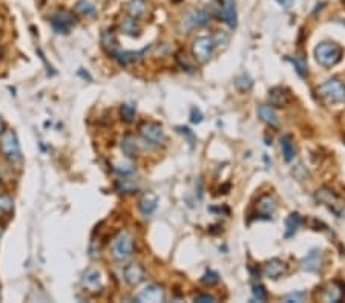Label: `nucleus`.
I'll return each instance as SVG.
<instances>
[{"instance_id":"1a4fd4ad","label":"nucleus","mask_w":345,"mask_h":303,"mask_svg":"<svg viewBox=\"0 0 345 303\" xmlns=\"http://www.w3.org/2000/svg\"><path fill=\"white\" fill-rule=\"evenodd\" d=\"M123 279L126 280V283H129L131 286H137L141 282H145L146 271H145L143 265H140V263H129V265L124 266V269H123Z\"/></svg>"},{"instance_id":"2eb2a0df","label":"nucleus","mask_w":345,"mask_h":303,"mask_svg":"<svg viewBox=\"0 0 345 303\" xmlns=\"http://www.w3.org/2000/svg\"><path fill=\"white\" fill-rule=\"evenodd\" d=\"M156 205H158V196L152 193V191H148V193H145L143 198L140 199L138 210L141 212V215L148 217L156 210Z\"/></svg>"},{"instance_id":"473e14b6","label":"nucleus","mask_w":345,"mask_h":303,"mask_svg":"<svg viewBox=\"0 0 345 303\" xmlns=\"http://www.w3.org/2000/svg\"><path fill=\"white\" fill-rule=\"evenodd\" d=\"M114 170L120 174V176H129V174H132L135 172V167L131 163H118V164H115Z\"/></svg>"},{"instance_id":"9b49d317","label":"nucleus","mask_w":345,"mask_h":303,"mask_svg":"<svg viewBox=\"0 0 345 303\" xmlns=\"http://www.w3.org/2000/svg\"><path fill=\"white\" fill-rule=\"evenodd\" d=\"M164 299H166V291L163 290V286L156 283L148 285L145 290H141V293L137 297L138 302H152V303L164 302Z\"/></svg>"},{"instance_id":"a18cd8bd","label":"nucleus","mask_w":345,"mask_h":303,"mask_svg":"<svg viewBox=\"0 0 345 303\" xmlns=\"http://www.w3.org/2000/svg\"><path fill=\"white\" fill-rule=\"evenodd\" d=\"M0 296H2V294H0Z\"/></svg>"},{"instance_id":"39448f33","label":"nucleus","mask_w":345,"mask_h":303,"mask_svg":"<svg viewBox=\"0 0 345 303\" xmlns=\"http://www.w3.org/2000/svg\"><path fill=\"white\" fill-rule=\"evenodd\" d=\"M216 44L218 43H216V40L213 37L201 36V37L194 40L192 54L199 63H207L212 58V54H213V49H215Z\"/></svg>"},{"instance_id":"cd10ccee","label":"nucleus","mask_w":345,"mask_h":303,"mask_svg":"<svg viewBox=\"0 0 345 303\" xmlns=\"http://www.w3.org/2000/svg\"><path fill=\"white\" fill-rule=\"evenodd\" d=\"M287 60L289 61H292V65L295 66V71L297 72V75L299 77H307V74H308V69H307V63H305V60L302 58V57H299V55H295V57H287Z\"/></svg>"},{"instance_id":"ea45409f","label":"nucleus","mask_w":345,"mask_h":303,"mask_svg":"<svg viewBox=\"0 0 345 303\" xmlns=\"http://www.w3.org/2000/svg\"><path fill=\"white\" fill-rule=\"evenodd\" d=\"M177 129H178L180 133H183V135H186V136H189L191 139H194V135H192L191 129H187V127H177Z\"/></svg>"},{"instance_id":"79ce46f5","label":"nucleus","mask_w":345,"mask_h":303,"mask_svg":"<svg viewBox=\"0 0 345 303\" xmlns=\"http://www.w3.org/2000/svg\"><path fill=\"white\" fill-rule=\"evenodd\" d=\"M3 130H5V123H3L2 117H0V133H2Z\"/></svg>"},{"instance_id":"bb28decb","label":"nucleus","mask_w":345,"mask_h":303,"mask_svg":"<svg viewBox=\"0 0 345 303\" xmlns=\"http://www.w3.org/2000/svg\"><path fill=\"white\" fill-rule=\"evenodd\" d=\"M341 299H342V291L338 288L335 283L328 285L327 290H324V294H322L324 302H339Z\"/></svg>"},{"instance_id":"4468645a","label":"nucleus","mask_w":345,"mask_h":303,"mask_svg":"<svg viewBox=\"0 0 345 303\" xmlns=\"http://www.w3.org/2000/svg\"><path fill=\"white\" fill-rule=\"evenodd\" d=\"M322 265V253L319 250H311L307 256L301 260V268L308 273H315Z\"/></svg>"},{"instance_id":"dca6fc26","label":"nucleus","mask_w":345,"mask_h":303,"mask_svg":"<svg viewBox=\"0 0 345 303\" xmlns=\"http://www.w3.org/2000/svg\"><path fill=\"white\" fill-rule=\"evenodd\" d=\"M286 273V263L281 259H272L264 265V276L269 279H278Z\"/></svg>"},{"instance_id":"ddd939ff","label":"nucleus","mask_w":345,"mask_h":303,"mask_svg":"<svg viewBox=\"0 0 345 303\" xmlns=\"http://www.w3.org/2000/svg\"><path fill=\"white\" fill-rule=\"evenodd\" d=\"M269 100H270V106L275 107H286L292 103V95L287 89L284 87H273L269 92Z\"/></svg>"},{"instance_id":"c756f323","label":"nucleus","mask_w":345,"mask_h":303,"mask_svg":"<svg viewBox=\"0 0 345 303\" xmlns=\"http://www.w3.org/2000/svg\"><path fill=\"white\" fill-rule=\"evenodd\" d=\"M137 19H126V20H123V23H121V29H123V33H126L128 36H137L138 34V31H140V28H138V25H137V22H135Z\"/></svg>"},{"instance_id":"f3484780","label":"nucleus","mask_w":345,"mask_h":303,"mask_svg":"<svg viewBox=\"0 0 345 303\" xmlns=\"http://www.w3.org/2000/svg\"><path fill=\"white\" fill-rule=\"evenodd\" d=\"M258 114H259V118L265 123L269 124L270 127H275V129H278L279 127V118L276 115V112L273 110L272 106L269 104H261L258 107Z\"/></svg>"},{"instance_id":"393cba45","label":"nucleus","mask_w":345,"mask_h":303,"mask_svg":"<svg viewBox=\"0 0 345 303\" xmlns=\"http://www.w3.org/2000/svg\"><path fill=\"white\" fill-rule=\"evenodd\" d=\"M75 11L78 14L85 15V17H94V15L97 14V8L94 6L89 0H78L75 3Z\"/></svg>"},{"instance_id":"0eeeda50","label":"nucleus","mask_w":345,"mask_h":303,"mask_svg":"<svg viewBox=\"0 0 345 303\" xmlns=\"http://www.w3.org/2000/svg\"><path fill=\"white\" fill-rule=\"evenodd\" d=\"M49 23L57 34H69L72 26L75 25V17L71 11H57L49 17Z\"/></svg>"},{"instance_id":"a878e982","label":"nucleus","mask_w":345,"mask_h":303,"mask_svg":"<svg viewBox=\"0 0 345 303\" xmlns=\"http://www.w3.org/2000/svg\"><path fill=\"white\" fill-rule=\"evenodd\" d=\"M14 210V201L8 193H0V215L9 216Z\"/></svg>"},{"instance_id":"aec40b11","label":"nucleus","mask_w":345,"mask_h":303,"mask_svg":"<svg viewBox=\"0 0 345 303\" xmlns=\"http://www.w3.org/2000/svg\"><path fill=\"white\" fill-rule=\"evenodd\" d=\"M281 150H282V156H284V159L287 163H292L295 159V147H293V142H292V138L289 135H284L281 136Z\"/></svg>"},{"instance_id":"72a5a7b5","label":"nucleus","mask_w":345,"mask_h":303,"mask_svg":"<svg viewBox=\"0 0 345 303\" xmlns=\"http://www.w3.org/2000/svg\"><path fill=\"white\" fill-rule=\"evenodd\" d=\"M235 85H237V87L240 89V90H250L252 89V85H253V82L252 80H250V77L248 75H246V74H243V75H240L238 78H237V82H235Z\"/></svg>"},{"instance_id":"58836bf2","label":"nucleus","mask_w":345,"mask_h":303,"mask_svg":"<svg viewBox=\"0 0 345 303\" xmlns=\"http://www.w3.org/2000/svg\"><path fill=\"white\" fill-rule=\"evenodd\" d=\"M194 300L199 302V303H212V302H215V297L209 296V294H198V296H195Z\"/></svg>"},{"instance_id":"7c9ffc66","label":"nucleus","mask_w":345,"mask_h":303,"mask_svg":"<svg viewBox=\"0 0 345 303\" xmlns=\"http://www.w3.org/2000/svg\"><path fill=\"white\" fill-rule=\"evenodd\" d=\"M316 199L321 201L322 204H328V205H332L338 201V198L332 193L330 190H318V193H316Z\"/></svg>"},{"instance_id":"412c9836","label":"nucleus","mask_w":345,"mask_h":303,"mask_svg":"<svg viewBox=\"0 0 345 303\" xmlns=\"http://www.w3.org/2000/svg\"><path fill=\"white\" fill-rule=\"evenodd\" d=\"M126 11L132 19H140L146 11L145 0H131V2L126 5Z\"/></svg>"},{"instance_id":"6e6552de","label":"nucleus","mask_w":345,"mask_h":303,"mask_svg":"<svg viewBox=\"0 0 345 303\" xmlns=\"http://www.w3.org/2000/svg\"><path fill=\"white\" fill-rule=\"evenodd\" d=\"M82 285L83 288L92 294H99L103 290V285H101V276L97 269L89 268L86 269L83 276H82Z\"/></svg>"},{"instance_id":"c85d7f7f","label":"nucleus","mask_w":345,"mask_h":303,"mask_svg":"<svg viewBox=\"0 0 345 303\" xmlns=\"http://www.w3.org/2000/svg\"><path fill=\"white\" fill-rule=\"evenodd\" d=\"M135 114L137 110L132 104H121L120 107V115H121V120L126 121V123H132L134 118H135Z\"/></svg>"},{"instance_id":"20e7f679","label":"nucleus","mask_w":345,"mask_h":303,"mask_svg":"<svg viewBox=\"0 0 345 303\" xmlns=\"http://www.w3.org/2000/svg\"><path fill=\"white\" fill-rule=\"evenodd\" d=\"M319 93L328 103L345 101V85L338 78H330L319 86Z\"/></svg>"},{"instance_id":"4c0bfd02","label":"nucleus","mask_w":345,"mask_h":303,"mask_svg":"<svg viewBox=\"0 0 345 303\" xmlns=\"http://www.w3.org/2000/svg\"><path fill=\"white\" fill-rule=\"evenodd\" d=\"M304 293H292L284 297V302H302L304 300Z\"/></svg>"},{"instance_id":"5701e85b","label":"nucleus","mask_w":345,"mask_h":303,"mask_svg":"<svg viewBox=\"0 0 345 303\" xmlns=\"http://www.w3.org/2000/svg\"><path fill=\"white\" fill-rule=\"evenodd\" d=\"M137 147H138V144H137V141H135L134 136H131V135L123 136V139H121V150H123L124 155L129 156V158H134L137 155Z\"/></svg>"},{"instance_id":"6ab92c4d","label":"nucleus","mask_w":345,"mask_h":303,"mask_svg":"<svg viewBox=\"0 0 345 303\" xmlns=\"http://www.w3.org/2000/svg\"><path fill=\"white\" fill-rule=\"evenodd\" d=\"M186 22H187V25H189V28L204 26V25H207L210 22V14L206 12L204 9H198V11L191 12Z\"/></svg>"},{"instance_id":"c03bdc74","label":"nucleus","mask_w":345,"mask_h":303,"mask_svg":"<svg viewBox=\"0 0 345 303\" xmlns=\"http://www.w3.org/2000/svg\"><path fill=\"white\" fill-rule=\"evenodd\" d=\"M0 55H2V47H0Z\"/></svg>"},{"instance_id":"2f4dec72","label":"nucleus","mask_w":345,"mask_h":303,"mask_svg":"<svg viewBox=\"0 0 345 303\" xmlns=\"http://www.w3.org/2000/svg\"><path fill=\"white\" fill-rule=\"evenodd\" d=\"M117 190L120 193H135L137 191V185L134 182H131L129 179H120L117 181Z\"/></svg>"},{"instance_id":"f257e3e1","label":"nucleus","mask_w":345,"mask_h":303,"mask_svg":"<svg viewBox=\"0 0 345 303\" xmlns=\"http://www.w3.org/2000/svg\"><path fill=\"white\" fill-rule=\"evenodd\" d=\"M0 155L11 164L22 161L20 142L12 129H5L0 133Z\"/></svg>"},{"instance_id":"c9c22d12","label":"nucleus","mask_w":345,"mask_h":303,"mask_svg":"<svg viewBox=\"0 0 345 303\" xmlns=\"http://www.w3.org/2000/svg\"><path fill=\"white\" fill-rule=\"evenodd\" d=\"M201 282L204 285H215V283L219 282V276H218V273H215V271L207 269L204 273V276L201 277Z\"/></svg>"},{"instance_id":"b1692460","label":"nucleus","mask_w":345,"mask_h":303,"mask_svg":"<svg viewBox=\"0 0 345 303\" xmlns=\"http://www.w3.org/2000/svg\"><path fill=\"white\" fill-rule=\"evenodd\" d=\"M101 44H103L104 49L107 51L109 55L118 49V42H117L115 36L112 33H109V31H104V33H103V36H101Z\"/></svg>"},{"instance_id":"37998d69","label":"nucleus","mask_w":345,"mask_h":303,"mask_svg":"<svg viewBox=\"0 0 345 303\" xmlns=\"http://www.w3.org/2000/svg\"><path fill=\"white\" fill-rule=\"evenodd\" d=\"M0 236H2V227H0Z\"/></svg>"},{"instance_id":"4be33fe9","label":"nucleus","mask_w":345,"mask_h":303,"mask_svg":"<svg viewBox=\"0 0 345 303\" xmlns=\"http://www.w3.org/2000/svg\"><path fill=\"white\" fill-rule=\"evenodd\" d=\"M301 225H302V217L297 215V213H292L286 219V236L287 237L293 236Z\"/></svg>"},{"instance_id":"f8f14e48","label":"nucleus","mask_w":345,"mask_h":303,"mask_svg":"<svg viewBox=\"0 0 345 303\" xmlns=\"http://www.w3.org/2000/svg\"><path fill=\"white\" fill-rule=\"evenodd\" d=\"M146 51H148V47H145V49H141V51H138V52H134V51H120V49H117L115 52L111 54V57H112L114 60H117V63H118L120 66H128L129 63H135V61L143 60Z\"/></svg>"},{"instance_id":"e433bc0d","label":"nucleus","mask_w":345,"mask_h":303,"mask_svg":"<svg viewBox=\"0 0 345 303\" xmlns=\"http://www.w3.org/2000/svg\"><path fill=\"white\" fill-rule=\"evenodd\" d=\"M191 121H192V123H195V124H198V123H201V121H202V114H201V110H199V109L194 107V109L191 110Z\"/></svg>"},{"instance_id":"7ed1b4c3","label":"nucleus","mask_w":345,"mask_h":303,"mask_svg":"<svg viewBox=\"0 0 345 303\" xmlns=\"http://www.w3.org/2000/svg\"><path fill=\"white\" fill-rule=\"evenodd\" d=\"M112 258L118 262L128 260L134 254V237L128 231H121L115 236L111 245Z\"/></svg>"},{"instance_id":"a211bd4d","label":"nucleus","mask_w":345,"mask_h":303,"mask_svg":"<svg viewBox=\"0 0 345 303\" xmlns=\"http://www.w3.org/2000/svg\"><path fill=\"white\" fill-rule=\"evenodd\" d=\"M256 209L262 216H265L269 219L276 210V201L270 195H264V196L259 198V201L256 204Z\"/></svg>"},{"instance_id":"9d476101","label":"nucleus","mask_w":345,"mask_h":303,"mask_svg":"<svg viewBox=\"0 0 345 303\" xmlns=\"http://www.w3.org/2000/svg\"><path fill=\"white\" fill-rule=\"evenodd\" d=\"M219 17L230 28H237L238 14H237V3H235V0H223L221 6H219Z\"/></svg>"},{"instance_id":"f03ea898","label":"nucleus","mask_w":345,"mask_h":303,"mask_svg":"<svg viewBox=\"0 0 345 303\" xmlns=\"http://www.w3.org/2000/svg\"><path fill=\"white\" fill-rule=\"evenodd\" d=\"M342 47L335 42H322L315 47V58L324 68H333L342 58Z\"/></svg>"},{"instance_id":"f704fd0d","label":"nucleus","mask_w":345,"mask_h":303,"mask_svg":"<svg viewBox=\"0 0 345 303\" xmlns=\"http://www.w3.org/2000/svg\"><path fill=\"white\" fill-rule=\"evenodd\" d=\"M252 293H253V297L258 302H265V300H267V291H265V288H264L262 285H259V283H253Z\"/></svg>"},{"instance_id":"a19ab883","label":"nucleus","mask_w":345,"mask_h":303,"mask_svg":"<svg viewBox=\"0 0 345 303\" xmlns=\"http://www.w3.org/2000/svg\"><path fill=\"white\" fill-rule=\"evenodd\" d=\"M276 2L282 6V8H290L293 5V0H276Z\"/></svg>"},{"instance_id":"423d86ee","label":"nucleus","mask_w":345,"mask_h":303,"mask_svg":"<svg viewBox=\"0 0 345 303\" xmlns=\"http://www.w3.org/2000/svg\"><path fill=\"white\" fill-rule=\"evenodd\" d=\"M140 133L145 141L150 142V144H155V146L163 144V142H166V139H167L163 126H160L158 123H153V121H145L143 124H141Z\"/></svg>"}]
</instances>
